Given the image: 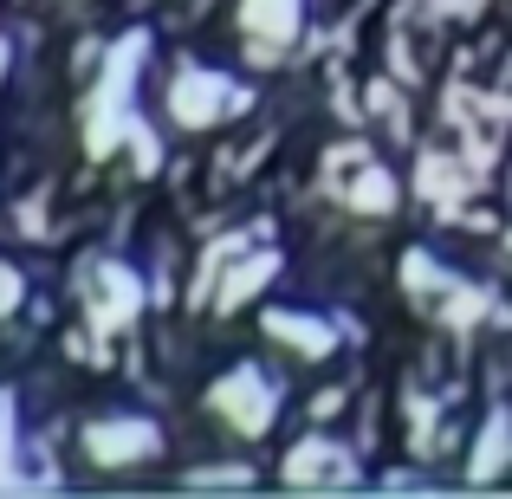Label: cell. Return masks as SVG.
Returning <instances> with one entry per match:
<instances>
[{
	"instance_id": "10",
	"label": "cell",
	"mask_w": 512,
	"mask_h": 499,
	"mask_svg": "<svg viewBox=\"0 0 512 499\" xmlns=\"http://www.w3.org/2000/svg\"><path fill=\"white\" fill-rule=\"evenodd\" d=\"M266 337H279L286 350H299V357H331V325L312 312H266Z\"/></svg>"
},
{
	"instance_id": "11",
	"label": "cell",
	"mask_w": 512,
	"mask_h": 499,
	"mask_svg": "<svg viewBox=\"0 0 512 499\" xmlns=\"http://www.w3.org/2000/svg\"><path fill=\"white\" fill-rule=\"evenodd\" d=\"M506 461H512V415L493 409V415H487V435H480V454L467 461V474H474V480H493Z\"/></svg>"
},
{
	"instance_id": "6",
	"label": "cell",
	"mask_w": 512,
	"mask_h": 499,
	"mask_svg": "<svg viewBox=\"0 0 512 499\" xmlns=\"http://www.w3.org/2000/svg\"><path fill=\"white\" fill-rule=\"evenodd\" d=\"M85 448H91L98 467H130V461H150V454L163 448V435H156V422H143V415H117V422L85 428Z\"/></svg>"
},
{
	"instance_id": "4",
	"label": "cell",
	"mask_w": 512,
	"mask_h": 499,
	"mask_svg": "<svg viewBox=\"0 0 512 499\" xmlns=\"http://www.w3.org/2000/svg\"><path fill=\"white\" fill-rule=\"evenodd\" d=\"M208 409L221 415V422H234L240 435H266L279 415V383L266 370H253V363H240V370H227L221 383L208 389Z\"/></svg>"
},
{
	"instance_id": "13",
	"label": "cell",
	"mask_w": 512,
	"mask_h": 499,
	"mask_svg": "<svg viewBox=\"0 0 512 499\" xmlns=\"http://www.w3.org/2000/svg\"><path fill=\"white\" fill-rule=\"evenodd\" d=\"M338 409H344V389H325V396L312 402V415H338Z\"/></svg>"
},
{
	"instance_id": "5",
	"label": "cell",
	"mask_w": 512,
	"mask_h": 499,
	"mask_svg": "<svg viewBox=\"0 0 512 499\" xmlns=\"http://www.w3.org/2000/svg\"><path fill=\"white\" fill-rule=\"evenodd\" d=\"M85 305H91V325H98V331H124L130 318L143 312L137 273L117 266V260H91L85 266Z\"/></svg>"
},
{
	"instance_id": "2",
	"label": "cell",
	"mask_w": 512,
	"mask_h": 499,
	"mask_svg": "<svg viewBox=\"0 0 512 499\" xmlns=\"http://www.w3.org/2000/svg\"><path fill=\"white\" fill-rule=\"evenodd\" d=\"M402 286H409V299L422 305L428 318H441V325H454V331H467L487 312V299H480L474 286H461V279L441 260H428V253H409V260H402Z\"/></svg>"
},
{
	"instance_id": "12",
	"label": "cell",
	"mask_w": 512,
	"mask_h": 499,
	"mask_svg": "<svg viewBox=\"0 0 512 499\" xmlns=\"http://www.w3.org/2000/svg\"><path fill=\"white\" fill-rule=\"evenodd\" d=\"M370 117H383L389 137H409V111H402V98L389 85H370Z\"/></svg>"
},
{
	"instance_id": "14",
	"label": "cell",
	"mask_w": 512,
	"mask_h": 499,
	"mask_svg": "<svg viewBox=\"0 0 512 499\" xmlns=\"http://www.w3.org/2000/svg\"><path fill=\"white\" fill-rule=\"evenodd\" d=\"M195 480H247V467H201Z\"/></svg>"
},
{
	"instance_id": "7",
	"label": "cell",
	"mask_w": 512,
	"mask_h": 499,
	"mask_svg": "<svg viewBox=\"0 0 512 499\" xmlns=\"http://www.w3.org/2000/svg\"><path fill=\"white\" fill-rule=\"evenodd\" d=\"M415 188H422L428 201H435L441 214H461V201L480 188V169L474 156H448V150H422V163H415Z\"/></svg>"
},
{
	"instance_id": "8",
	"label": "cell",
	"mask_w": 512,
	"mask_h": 499,
	"mask_svg": "<svg viewBox=\"0 0 512 499\" xmlns=\"http://www.w3.org/2000/svg\"><path fill=\"white\" fill-rule=\"evenodd\" d=\"M299 7L305 0H240V26L253 39V59H279L299 33Z\"/></svg>"
},
{
	"instance_id": "15",
	"label": "cell",
	"mask_w": 512,
	"mask_h": 499,
	"mask_svg": "<svg viewBox=\"0 0 512 499\" xmlns=\"http://www.w3.org/2000/svg\"><path fill=\"white\" fill-rule=\"evenodd\" d=\"M0 78H7V39H0Z\"/></svg>"
},
{
	"instance_id": "1",
	"label": "cell",
	"mask_w": 512,
	"mask_h": 499,
	"mask_svg": "<svg viewBox=\"0 0 512 499\" xmlns=\"http://www.w3.org/2000/svg\"><path fill=\"white\" fill-rule=\"evenodd\" d=\"M325 188H331V201H344L357 214H389L402 201L396 175L370 156V143H331L325 150Z\"/></svg>"
},
{
	"instance_id": "3",
	"label": "cell",
	"mask_w": 512,
	"mask_h": 499,
	"mask_svg": "<svg viewBox=\"0 0 512 499\" xmlns=\"http://www.w3.org/2000/svg\"><path fill=\"white\" fill-rule=\"evenodd\" d=\"M247 85H234V78H221V72H201V65H182L175 72V85H169V117L182 130H208V124H221V117H234V111H247Z\"/></svg>"
},
{
	"instance_id": "9",
	"label": "cell",
	"mask_w": 512,
	"mask_h": 499,
	"mask_svg": "<svg viewBox=\"0 0 512 499\" xmlns=\"http://www.w3.org/2000/svg\"><path fill=\"white\" fill-rule=\"evenodd\" d=\"M286 480H299V487H338V480H357V461L338 448V441H325V435H312V441H299V448L286 454Z\"/></svg>"
}]
</instances>
